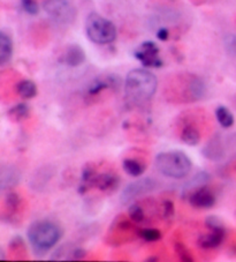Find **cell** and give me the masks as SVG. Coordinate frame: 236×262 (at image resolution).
I'll return each instance as SVG.
<instances>
[{
  "label": "cell",
  "instance_id": "9a60e30c",
  "mask_svg": "<svg viewBox=\"0 0 236 262\" xmlns=\"http://www.w3.org/2000/svg\"><path fill=\"white\" fill-rule=\"evenodd\" d=\"M122 169L126 173H128L131 177H139L145 172L147 165L142 161L136 159H126L122 162Z\"/></svg>",
  "mask_w": 236,
  "mask_h": 262
},
{
  "label": "cell",
  "instance_id": "30bf717a",
  "mask_svg": "<svg viewBox=\"0 0 236 262\" xmlns=\"http://www.w3.org/2000/svg\"><path fill=\"white\" fill-rule=\"evenodd\" d=\"M226 238V229L219 228L211 230L210 233L204 234L197 239V246L202 250H215L224 243Z\"/></svg>",
  "mask_w": 236,
  "mask_h": 262
},
{
  "label": "cell",
  "instance_id": "f546056e",
  "mask_svg": "<svg viewBox=\"0 0 236 262\" xmlns=\"http://www.w3.org/2000/svg\"><path fill=\"white\" fill-rule=\"evenodd\" d=\"M29 2H33V0H21L22 5H23V4H27V3H29Z\"/></svg>",
  "mask_w": 236,
  "mask_h": 262
},
{
  "label": "cell",
  "instance_id": "d6986e66",
  "mask_svg": "<svg viewBox=\"0 0 236 262\" xmlns=\"http://www.w3.org/2000/svg\"><path fill=\"white\" fill-rule=\"evenodd\" d=\"M30 112V107L28 106V104L26 103H20L17 105L13 106L12 109L8 111V117L12 121H15V123H20V121L25 120L28 118Z\"/></svg>",
  "mask_w": 236,
  "mask_h": 262
},
{
  "label": "cell",
  "instance_id": "3957f363",
  "mask_svg": "<svg viewBox=\"0 0 236 262\" xmlns=\"http://www.w3.org/2000/svg\"><path fill=\"white\" fill-rule=\"evenodd\" d=\"M156 168L166 177L182 179L190 173L193 163L185 152L171 150L158 154L156 157Z\"/></svg>",
  "mask_w": 236,
  "mask_h": 262
},
{
  "label": "cell",
  "instance_id": "8992f818",
  "mask_svg": "<svg viewBox=\"0 0 236 262\" xmlns=\"http://www.w3.org/2000/svg\"><path fill=\"white\" fill-rule=\"evenodd\" d=\"M119 185H120V178L117 177L115 173H110V172H104L99 174L96 173L88 184L80 185L79 193L84 194L85 192H88L90 188H97L101 192H105V193H113L119 188Z\"/></svg>",
  "mask_w": 236,
  "mask_h": 262
},
{
  "label": "cell",
  "instance_id": "484cf974",
  "mask_svg": "<svg viewBox=\"0 0 236 262\" xmlns=\"http://www.w3.org/2000/svg\"><path fill=\"white\" fill-rule=\"evenodd\" d=\"M225 48L227 52L230 55L236 56V36L235 35H228L225 38Z\"/></svg>",
  "mask_w": 236,
  "mask_h": 262
},
{
  "label": "cell",
  "instance_id": "2e32d148",
  "mask_svg": "<svg viewBox=\"0 0 236 262\" xmlns=\"http://www.w3.org/2000/svg\"><path fill=\"white\" fill-rule=\"evenodd\" d=\"M203 155L204 157H206L207 160L210 161H219L222 157V148H221V143L219 142L218 139H213L208 142L205 147L203 148Z\"/></svg>",
  "mask_w": 236,
  "mask_h": 262
},
{
  "label": "cell",
  "instance_id": "44dd1931",
  "mask_svg": "<svg viewBox=\"0 0 236 262\" xmlns=\"http://www.w3.org/2000/svg\"><path fill=\"white\" fill-rule=\"evenodd\" d=\"M138 237L148 243H153L160 241L161 232L158 229H139Z\"/></svg>",
  "mask_w": 236,
  "mask_h": 262
},
{
  "label": "cell",
  "instance_id": "4dcf8cb0",
  "mask_svg": "<svg viewBox=\"0 0 236 262\" xmlns=\"http://www.w3.org/2000/svg\"><path fill=\"white\" fill-rule=\"evenodd\" d=\"M234 170L236 171V164H235V166H234Z\"/></svg>",
  "mask_w": 236,
  "mask_h": 262
},
{
  "label": "cell",
  "instance_id": "f1b7e54d",
  "mask_svg": "<svg viewBox=\"0 0 236 262\" xmlns=\"http://www.w3.org/2000/svg\"><path fill=\"white\" fill-rule=\"evenodd\" d=\"M157 37L158 39H160L164 42V40H167L170 37V31L167 30L166 28H160L159 30L157 31Z\"/></svg>",
  "mask_w": 236,
  "mask_h": 262
},
{
  "label": "cell",
  "instance_id": "277c9868",
  "mask_svg": "<svg viewBox=\"0 0 236 262\" xmlns=\"http://www.w3.org/2000/svg\"><path fill=\"white\" fill-rule=\"evenodd\" d=\"M85 33L88 38L96 44H111L116 38V28L106 17L91 13L85 21Z\"/></svg>",
  "mask_w": 236,
  "mask_h": 262
},
{
  "label": "cell",
  "instance_id": "4316f807",
  "mask_svg": "<svg viewBox=\"0 0 236 262\" xmlns=\"http://www.w3.org/2000/svg\"><path fill=\"white\" fill-rule=\"evenodd\" d=\"M205 225L210 230L224 228V224H222L221 220L219 217H217V216H215V215L207 216V217L205 219Z\"/></svg>",
  "mask_w": 236,
  "mask_h": 262
},
{
  "label": "cell",
  "instance_id": "ba28073f",
  "mask_svg": "<svg viewBox=\"0 0 236 262\" xmlns=\"http://www.w3.org/2000/svg\"><path fill=\"white\" fill-rule=\"evenodd\" d=\"M157 184L151 178H142L134 182L129 185H127L126 188L121 193V201L124 203L129 202L134 200L139 195H142L144 193H149L153 191L156 188Z\"/></svg>",
  "mask_w": 236,
  "mask_h": 262
},
{
  "label": "cell",
  "instance_id": "d4e9b609",
  "mask_svg": "<svg viewBox=\"0 0 236 262\" xmlns=\"http://www.w3.org/2000/svg\"><path fill=\"white\" fill-rule=\"evenodd\" d=\"M161 209H162V216H164V219H166V220L173 219V216L175 214V207H174L173 201L166 199V200L162 201Z\"/></svg>",
  "mask_w": 236,
  "mask_h": 262
},
{
  "label": "cell",
  "instance_id": "4fadbf2b",
  "mask_svg": "<svg viewBox=\"0 0 236 262\" xmlns=\"http://www.w3.org/2000/svg\"><path fill=\"white\" fill-rule=\"evenodd\" d=\"M13 55V40L5 31L0 33V65H6Z\"/></svg>",
  "mask_w": 236,
  "mask_h": 262
},
{
  "label": "cell",
  "instance_id": "5bb4252c",
  "mask_svg": "<svg viewBox=\"0 0 236 262\" xmlns=\"http://www.w3.org/2000/svg\"><path fill=\"white\" fill-rule=\"evenodd\" d=\"M181 140L188 146H197L201 142V133L193 124H187L181 130Z\"/></svg>",
  "mask_w": 236,
  "mask_h": 262
},
{
  "label": "cell",
  "instance_id": "ac0fdd59",
  "mask_svg": "<svg viewBox=\"0 0 236 262\" xmlns=\"http://www.w3.org/2000/svg\"><path fill=\"white\" fill-rule=\"evenodd\" d=\"M216 118L222 127L224 128H229L234 125V116L229 111L228 107L226 106H218L216 110Z\"/></svg>",
  "mask_w": 236,
  "mask_h": 262
},
{
  "label": "cell",
  "instance_id": "6da1fadb",
  "mask_svg": "<svg viewBox=\"0 0 236 262\" xmlns=\"http://www.w3.org/2000/svg\"><path fill=\"white\" fill-rule=\"evenodd\" d=\"M63 234L62 229L56 222L40 220L31 223L27 231V237L35 255L43 256L60 241Z\"/></svg>",
  "mask_w": 236,
  "mask_h": 262
},
{
  "label": "cell",
  "instance_id": "7402d4cb",
  "mask_svg": "<svg viewBox=\"0 0 236 262\" xmlns=\"http://www.w3.org/2000/svg\"><path fill=\"white\" fill-rule=\"evenodd\" d=\"M174 250L176 252V254L180 257L181 261L183 262H193L194 255L192 254V252L189 251V248L184 245L183 243L181 242H176L174 243Z\"/></svg>",
  "mask_w": 236,
  "mask_h": 262
},
{
  "label": "cell",
  "instance_id": "83f0119b",
  "mask_svg": "<svg viewBox=\"0 0 236 262\" xmlns=\"http://www.w3.org/2000/svg\"><path fill=\"white\" fill-rule=\"evenodd\" d=\"M22 6H23L25 11L27 13H29V14H31V15H35V14H37V13H38V5H37V3L35 2V0H33V2L27 3V4H23Z\"/></svg>",
  "mask_w": 236,
  "mask_h": 262
},
{
  "label": "cell",
  "instance_id": "52a82bcc",
  "mask_svg": "<svg viewBox=\"0 0 236 262\" xmlns=\"http://www.w3.org/2000/svg\"><path fill=\"white\" fill-rule=\"evenodd\" d=\"M134 56L140 64L145 67H149V69H159L164 65V62L159 57V48L151 40L140 44L138 49L135 51Z\"/></svg>",
  "mask_w": 236,
  "mask_h": 262
},
{
  "label": "cell",
  "instance_id": "8fae6325",
  "mask_svg": "<svg viewBox=\"0 0 236 262\" xmlns=\"http://www.w3.org/2000/svg\"><path fill=\"white\" fill-rule=\"evenodd\" d=\"M120 84V79L115 75H106L101 76L96 80H93L90 87L88 88L87 94L89 96H97L99 93L104 92L106 89H117Z\"/></svg>",
  "mask_w": 236,
  "mask_h": 262
},
{
  "label": "cell",
  "instance_id": "7a4b0ae2",
  "mask_svg": "<svg viewBox=\"0 0 236 262\" xmlns=\"http://www.w3.org/2000/svg\"><path fill=\"white\" fill-rule=\"evenodd\" d=\"M158 81L156 75L148 70L136 69L126 76V98L133 103H143L153 97L157 90Z\"/></svg>",
  "mask_w": 236,
  "mask_h": 262
},
{
  "label": "cell",
  "instance_id": "603a6c76",
  "mask_svg": "<svg viewBox=\"0 0 236 262\" xmlns=\"http://www.w3.org/2000/svg\"><path fill=\"white\" fill-rule=\"evenodd\" d=\"M128 216L129 219L135 223H142L145 219V214L143 208L137 203L131 205L128 209Z\"/></svg>",
  "mask_w": 236,
  "mask_h": 262
},
{
  "label": "cell",
  "instance_id": "cb8c5ba5",
  "mask_svg": "<svg viewBox=\"0 0 236 262\" xmlns=\"http://www.w3.org/2000/svg\"><path fill=\"white\" fill-rule=\"evenodd\" d=\"M96 169H95L93 164H87L82 170V177H81V185L88 184L90 180L93 178V176L96 174Z\"/></svg>",
  "mask_w": 236,
  "mask_h": 262
},
{
  "label": "cell",
  "instance_id": "7c38bea8",
  "mask_svg": "<svg viewBox=\"0 0 236 262\" xmlns=\"http://www.w3.org/2000/svg\"><path fill=\"white\" fill-rule=\"evenodd\" d=\"M85 60L84 50L77 44H73L66 49L60 58V62L69 67H77L82 65Z\"/></svg>",
  "mask_w": 236,
  "mask_h": 262
},
{
  "label": "cell",
  "instance_id": "5b68a950",
  "mask_svg": "<svg viewBox=\"0 0 236 262\" xmlns=\"http://www.w3.org/2000/svg\"><path fill=\"white\" fill-rule=\"evenodd\" d=\"M44 10L59 25H69L75 20V8L69 0H46Z\"/></svg>",
  "mask_w": 236,
  "mask_h": 262
},
{
  "label": "cell",
  "instance_id": "e0dca14e",
  "mask_svg": "<svg viewBox=\"0 0 236 262\" xmlns=\"http://www.w3.org/2000/svg\"><path fill=\"white\" fill-rule=\"evenodd\" d=\"M16 92L22 98L31 99L37 95V85L31 80H22L16 85Z\"/></svg>",
  "mask_w": 236,
  "mask_h": 262
},
{
  "label": "cell",
  "instance_id": "ffe728a7",
  "mask_svg": "<svg viewBox=\"0 0 236 262\" xmlns=\"http://www.w3.org/2000/svg\"><path fill=\"white\" fill-rule=\"evenodd\" d=\"M20 203H21V199L16 193L8 192L6 194L5 207H6V210L8 213V217H10V216H13L16 213L17 209H19V207H20Z\"/></svg>",
  "mask_w": 236,
  "mask_h": 262
},
{
  "label": "cell",
  "instance_id": "9c48e42d",
  "mask_svg": "<svg viewBox=\"0 0 236 262\" xmlns=\"http://www.w3.org/2000/svg\"><path fill=\"white\" fill-rule=\"evenodd\" d=\"M188 200L190 205L194 208H197V209H210L216 205L217 198L212 189L205 185H202L190 193Z\"/></svg>",
  "mask_w": 236,
  "mask_h": 262
}]
</instances>
